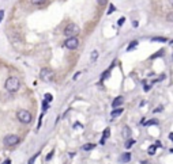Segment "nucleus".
Returning <instances> with one entry per match:
<instances>
[{
  "mask_svg": "<svg viewBox=\"0 0 173 164\" xmlns=\"http://www.w3.org/2000/svg\"><path fill=\"white\" fill-rule=\"evenodd\" d=\"M5 90L10 92H16L19 90L20 87V81L18 77H15V76H10V77L5 80Z\"/></svg>",
  "mask_w": 173,
  "mask_h": 164,
  "instance_id": "f257e3e1",
  "label": "nucleus"
},
{
  "mask_svg": "<svg viewBox=\"0 0 173 164\" xmlns=\"http://www.w3.org/2000/svg\"><path fill=\"white\" fill-rule=\"evenodd\" d=\"M19 142H20V138L16 134H8V136H5L4 140H3V144L7 146V148H13V146L18 145Z\"/></svg>",
  "mask_w": 173,
  "mask_h": 164,
  "instance_id": "f03ea898",
  "label": "nucleus"
},
{
  "mask_svg": "<svg viewBox=\"0 0 173 164\" xmlns=\"http://www.w3.org/2000/svg\"><path fill=\"white\" fill-rule=\"evenodd\" d=\"M16 118H18V121L22 122V124H30L33 117H31L30 111H27V110H19L18 113H16Z\"/></svg>",
  "mask_w": 173,
  "mask_h": 164,
  "instance_id": "7ed1b4c3",
  "label": "nucleus"
},
{
  "mask_svg": "<svg viewBox=\"0 0 173 164\" xmlns=\"http://www.w3.org/2000/svg\"><path fill=\"white\" fill-rule=\"evenodd\" d=\"M79 33H81V27H79L78 25H75V23H70V25L66 27V30H64V34L68 36L70 38L78 36Z\"/></svg>",
  "mask_w": 173,
  "mask_h": 164,
  "instance_id": "20e7f679",
  "label": "nucleus"
},
{
  "mask_svg": "<svg viewBox=\"0 0 173 164\" xmlns=\"http://www.w3.org/2000/svg\"><path fill=\"white\" fill-rule=\"evenodd\" d=\"M40 77H41V80H44V81H46V83H49V81L53 80L55 72L52 71V69H49V68H44L42 71L40 72Z\"/></svg>",
  "mask_w": 173,
  "mask_h": 164,
  "instance_id": "39448f33",
  "label": "nucleus"
},
{
  "mask_svg": "<svg viewBox=\"0 0 173 164\" xmlns=\"http://www.w3.org/2000/svg\"><path fill=\"white\" fill-rule=\"evenodd\" d=\"M64 46H66L67 49H70V50H74V49H77L79 46V41L77 37H71L68 38V39L64 42Z\"/></svg>",
  "mask_w": 173,
  "mask_h": 164,
  "instance_id": "423d86ee",
  "label": "nucleus"
},
{
  "mask_svg": "<svg viewBox=\"0 0 173 164\" xmlns=\"http://www.w3.org/2000/svg\"><path fill=\"white\" fill-rule=\"evenodd\" d=\"M119 162L121 164H127L128 162H131V153L130 152H124V153L120 155L119 157Z\"/></svg>",
  "mask_w": 173,
  "mask_h": 164,
  "instance_id": "0eeeda50",
  "label": "nucleus"
},
{
  "mask_svg": "<svg viewBox=\"0 0 173 164\" xmlns=\"http://www.w3.org/2000/svg\"><path fill=\"white\" fill-rule=\"evenodd\" d=\"M123 102H124V98L123 96H117V98H115V101L112 102V107L113 109H119L123 104Z\"/></svg>",
  "mask_w": 173,
  "mask_h": 164,
  "instance_id": "6e6552de",
  "label": "nucleus"
},
{
  "mask_svg": "<svg viewBox=\"0 0 173 164\" xmlns=\"http://www.w3.org/2000/svg\"><path fill=\"white\" fill-rule=\"evenodd\" d=\"M109 136H110V129L106 128V129L104 130V134H102V138H101V144H102V145L105 144V141H106V138H108Z\"/></svg>",
  "mask_w": 173,
  "mask_h": 164,
  "instance_id": "1a4fd4ad",
  "label": "nucleus"
},
{
  "mask_svg": "<svg viewBox=\"0 0 173 164\" xmlns=\"http://www.w3.org/2000/svg\"><path fill=\"white\" fill-rule=\"evenodd\" d=\"M123 111H124V110H123L121 107H119V109H115V110L112 111V113H110V117H112V118H116V117L121 115V114H123Z\"/></svg>",
  "mask_w": 173,
  "mask_h": 164,
  "instance_id": "9d476101",
  "label": "nucleus"
},
{
  "mask_svg": "<svg viewBox=\"0 0 173 164\" xmlns=\"http://www.w3.org/2000/svg\"><path fill=\"white\" fill-rule=\"evenodd\" d=\"M123 137H124V138H130L131 137V129L128 126L123 128Z\"/></svg>",
  "mask_w": 173,
  "mask_h": 164,
  "instance_id": "9b49d317",
  "label": "nucleus"
},
{
  "mask_svg": "<svg viewBox=\"0 0 173 164\" xmlns=\"http://www.w3.org/2000/svg\"><path fill=\"white\" fill-rule=\"evenodd\" d=\"M94 148H96V144H86L82 146V151H92Z\"/></svg>",
  "mask_w": 173,
  "mask_h": 164,
  "instance_id": "f8f14e48",
  "label": "nucleus"
},
{
  "mask_svg": "<svg viewBox=\"0 0 173 164\" xmlns=\"http://www.w3.org/2000/svg\"><path fill=\"white\" fill-rule=\"evenodd\" d=\"M134 144H135V140H132V138H128L127 141H125V148H127V149H130V148H131V146H132Z\"/></svg>",
  "mask_w": 173,
  "mask_h": 164,
  "instance_id": "ddd939ff",
  "label": "nucleus"
},
{
  "mask_svg": "<svg viewBox=\"0 0 173 164\" xmlns=\"http://www.w3.org/2000/svg\"><path fill=\"white\" fill-rule=\"evenodd\" d=\"M143 124H145L146 126H151V125H158V121H157V119H150V121L143 122Z\"/></svg>",
  "mask_w": 173,
  "mask_h": 164,
  "instance_id": "4468645a",
  "label": "nucleus"
},
{
  "mask_svg": "<svg viewBox=\"0 0 173 164\" xmlns=\"http://www.w3.org/2000/svg\"><path fill=\"white\" fill-rule=\"evenodd\" d=\"M151 41H154V42H166L168 39H166V38H162V37H154Z\"/></svg>",
  "mask_w": 173,
  "mask_h": 164,
  "instance_id": "2eb2a0df",
  "label": "nucleus"
},
{
  "mask_svg": "<svg viewBox=\"0 0 173 164\" xmlns=\"http://www.w3.org/2000/svg\"><path fill=\"white\" fill-rule=\"evenodd\" d=\"M136 46H138V42H136V41H134V42H131V43H130V46H128V48H127V52L132 50V49H135V48H136Z\"/></svg>",
  "mask_w": 173,
  "mask_h": 164,
  "instance_id": "dca6fc26",
  "label": "nucleus"
},
{
  "mask_svg": "<svg viewBox=\"0 0 173 164\" xmlns=\"http://www.w3.org/2000/svg\"><path fill=\"white\" fill-rule=\"evenodd\" d=\"M38 155H40V152H37V153L34 155V156L31 157V159H30V160H29V162H27V164H33L34 162H36V159H37V157H38Z\"/></svg>",
  "mask_w": 173,
  "mask_h": 164,
  "instance_id": "f3484780",
  "label": "nucleus"
},
{
  "mask_svg": "<svg viewBox=\"0 0 173 164\" xmlns=\"http://www.w3.org/2000/svg\"><path fill=\"white\" fill-rule=\"evenodd\" d=\"M155 149H157V146H155V145L149 146V155H154L155 153Z\"/></svg>",
  "mask_w": 173,
  "mask_h": 164,
  "instance_id": "a211bd4d",
  "label": "nucleus"
},
{
  "mask_svg": "<svg viewBox=\"0 0 173 164\" xmlns=\"http://www.w3.org/2000/svg\"><path fill=\"white\" fill-rule=\"evenodd\" d=\"M44 98H45V102H52V99H53V96L51 95V94H45V96H44Z\"/></svg>",
  "mask_w": 173,
  "mask_h": 164,
  "instance_id": "6ab92c4d",
  "label": "nucleus"
},
{
  "mask_svg": "<svg viewBox=\"0 0 173 164\" xmlns=\"http://www.w3.org/2000/svg\"><path fill=\"white\" fill-rule=\"evenodd\" d=\"M97 56H98V52L93 50V53H92V63H94V61L97 60Z\"/></svg>",
  "mask_w": 173,
  "mask_h": 164,
  "instance_id": "aec40b11",
  "label": "nucleus"
},
{
  "mask_svg": "<svg viewBox=\"0 0 173 164\" xmlns=\"http://www.w3.org/2000/svg\"><path fill=\"white\" fill-rule=\"evenodd\" d=\"M48 102H45V101H42V110L44 111H46V110H48Z\"/></svg>",
  "mask_w": 173,
  "mask_h": 164,
  "instance_id": "412c9836",
  "label": "nucleus"
},
{
  "mask_svg": "<svg viewBox=\"0 0 173 164\" xmlns=\"http://www.w3.org/2000/svg\"><path fill=\"white\" fill-rule=\"evenodd\" d=\"M53 153H55V151L49 152V153H48V156H46V160H51V159H52V156H53Z\"/></svg>",
  "mask_w": 173,
  "mask_h": 164,
  "instance_id": "4be33fe9",
  "label": "nucleus"
},
{
  "mask_svg": "<svg viewBox=\"0 0 173 164\" xmlns=\"http://www.w3.org/2000/svg\"><path fill=\"white\" fill-rule=\"evenodd\" d=\"M124 20H125V18H120L119 20H117V25H119V26H121L123 23H124Z\"/></svg>",
  "mask_w": 173,
  "mask_h": 164,
  "instance_id": "5701e85b",
  "label": "nucleus"
},
{
  "mask_svg": "<svg viewBox=\"0 0 173 164\" xmlns=\"http://www.w3.org/2000/svg\"><path fill=\"white\" fill-rule=\"evenodd\" d=\"M109 73H110V71H106V72H105L104 75H102V80H104V79H106L108 76H109Z\"/></svg>",
  "mask_w": 173,
  "mask_h": 164,
  "instance_id": "b1692460",
  "label": "nucleus"
},
{
  "mask_svg": "<svg viewBox=\"0 0 173 164\" xmlns=\"http://www.w3.org/2000/svg\"><path fill=\"white\" fill-rule=\"evenodd\" d=\"M97 2H98L101 5H104V4H106V3H108V0H97Z\"/></svg>",
  "mask_w": 173,
  "mask_h": 164,
  "instance_id": "393cba45",
  "label": "nucleus"
},
{
  "mask_svg": "<svg viewBox=\"0 0 173 164\" xmlns=\"http://www.w3.org/2000/svg\"><path fill=\"white\" fill-rule=\"evenodd\" d=\"M115 10H116V8L113 7V5H110V8H109V10H108V14H112V12H113V11H115Z\"/></svg>",
  "mask_w": 173,
  "mask_h": 164,
  "instance_id": "a878e982",
  "label": "nucleus"
},
{
  "mask_svg": "<svg viewBox=\"0 0 173 164\" xmlns=\"http://www.w3.org/2000/svg\"><path fill=\"white\" fill-rule=\"evenodd\" d=\"M162 109H164V107H162V106H160V107H157V109H155V110H154V113H160V111H162Z\"/></svg>",
  "mask_w": 173,
  "mask_h": 164,
  "instance_id": "bb28decb",
  "label": "nucleus"
},
{
  "mask_svg": "<svg viewBox=\"0 0 173 164\" xmlns=\"http://www.w3.org/2000/svg\"><path fill=\"white\" fill-rule=\"evenodd\" d=\"M11 163H13V162H11V159H5V160H4V162H3L2 164H11Z\"/></svg>",
  "mask_w": 173,
  "mask_h": 164,
  "instance_id": "cd10ccee",
  "label": "nucleus"
},
{
  "mask_svg": "<svg viewBox=\"0 0 173 164\" xmlns=\"http://www.w3.org/2000/svg\"><path fill=\"white\" fill-rule=\"evenodd\" d=\"M132 26H134V27H138V26H139V23H138V20H134V22H132Z\"/></svg>",
  "mask_w": 173,
  "mask_h": 164,
  "instance_id": "c85d7f7f",
  "label": "nucleus"
},
{
  "mask_svg": "<svg viewBox=\"0 0 173 164\" xmlns=\"http://www.w3.org/2000/svg\"><path fill=\"white\" fill-rule=\"evenodd\" d=\"M3 16H4V11H3V10H0V20L3 19Z\"/></svg>",
  "mask_w": 173,
  "mask_h": 164,
  "instance_id": "c756f323",
  "label": "nucleus"
},
{
  "mask_svg": "<svg viewBox=\"0 0 173 164\" xmlns=\"http://www.w3.org/2000/svg\"><path fill=\"white\" fill-rule=\"evenodd\" d=\"M168 19H169V20H173V12H171V14L168 15Z\"/></svg>",
  "mask_w": 173,
  "mask_h": 164,
  "instance_id": "7c9ffc66",
  "label": "nucleus"
},
{
  "mask_svg": "<svg viewBox=\"0 0 173 164\" xmlns=\"http://www.w3.org/2000/svg\"><path fill=\"white\" fill-rule=\"evenodd\" d=\"M31 2H33V3H36V4H38V3H41V2H42V0H31Z\"/></svg>",
  "mask_w": 173,
  "mask_h": 164,
  "instance_id": "2f4dec72",
  "label": "nucleus"
},
{
  "mask_svg": "<svg viewBox=\"0 0 173 164\" xmlns=\"http://www.w3.org/2000/svg\"><path fill=\"white\" fill-rule=\"evenodd\" d=\"M169 138H171V141H173V133H169Z\"/></svg>",
  "mask_w": 173,
  "mask_h": 164,
  "instance_id": "473e14b6",
  "label": "nucleus"
},
{
  "mask_svg": "<svg viewBox=\"0 0 173 164\" xmlns=\"http://www.w3.org/2000/svg\"><path fill=\"white\" fill-rule=\"evenodd\" d=\"M79 75H81V73H75V76H74V80H77V79H78V76Z\"/></svg>",
  "mask_w": 173,
  "mask_h": 164,
  "instance_id": "72a5a7b5",
  "label": "nucleus"
},
{
  "mask_svg": "<svg viewBox=\"0 0 173 164\" xmlns=\"http://www.w3.org/2000/svg\"><path fill=\"white\" fill-rule=\"evenodd\" d=\"M150 90V86H145V91H149Z\"/></svg>",
  "mask_w": 173,
  "mask_h": 164,
  "instance_id": "f704fd0d",
  "label": "nucleus"
},
{
  "mask_svg": "<svg viewBox=\"0 0 173 164\" xmlns=\"http://www.w3.org/2000/svg\"><path fill=\"white\" fill-rule=\"evenodd\" d=\"M169 3H171V5L173 7V0H169Z\"/></svg>",
  "mask_w": 173,
  "mask_h": 164,
  "instance_id": "c9c22d12",
  "label": "nucleus"
},
{
  "mask_svg": "<svg viewBox=\"0 0 173 164\" xmlns=\"http://www.w3.org/2000/svg\"><path fill=\"white\" fill-rule=\"evenodd\" d=\"M171 152H172V153H173V149H171Z\"/></svg>",
  "mask_w": 173,
  "mask_h": 164,
  "instance_id": "e433bc0d",
  "label": "nucleus"
},
{
  "mask_svg": "<svg viewBox=\"0 0 173 164\" xmlns=\"http://www.w3.org/2000/svg\"><path fill=\"white\" fill-rule=\"evenodd\" d=\"M172 43H173V41H172Z\"/></svg>",
  "mask_w": 173,
  "mask_h": 164,
  "instance_id": "4c0bfd02",
  "label": "nucleus"
}]
</instances>
